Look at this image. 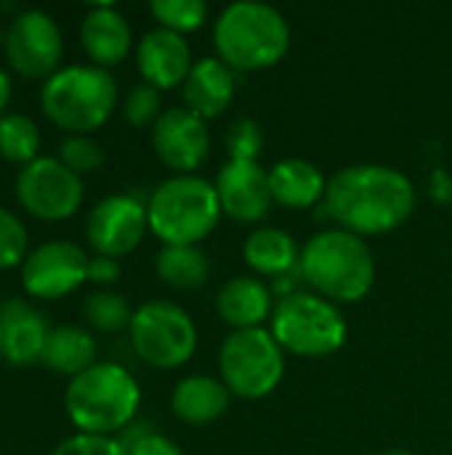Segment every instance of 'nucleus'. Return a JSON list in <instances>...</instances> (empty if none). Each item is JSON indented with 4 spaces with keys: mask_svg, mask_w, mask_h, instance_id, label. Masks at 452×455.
<instances>
[{
    "mask_svg": "<svg viewBox=\"0 0 452 455\" xmlns=\"http://www.w3.org/2000/svg\"><path fill=\"white\" fill-rule=\"evenodd\" d=\"M416 203L413 181L400 168L381 163H360L336 171L325 192V213L336 227L360 237L400 229L413 216Z\"/></svg>",
    "mask_w": 452,
    "mask_h": 455,
    "instance_id": "1",
    "label": "nucleus"
},
{
    "mask_svg": "<svg viewBox=\"0 0 452 455\" xmlns=\"http://www.w3.org/2000/svg\"><path fill=\"white\" fill-rule=\"evenodd\" d=\"M298 275L312 293L333 304H357L373 291L376 259L365 237L333 227L304 243Z\"/></svg>",
    "mask_w": 452,
    "mask_h": 455,
    "instance_id": "2",
    "label": "nucleus"
},
{
    "mask_svg": "<svg viewBox=\"0 0 452 455\" xmlns=\"http://www.w3.org/2000/svg\"><path fill=\"white\" fill-rule=\"evenodd\" d=\"M216 56L234 72H261L280 64L290 48V24L269 3H229L213 21Z\"/></svg>",
    "mask_w": 452,
    "mask_h": 455,
    "instance_id": "3",
    "label": "nucleus"
},
{
    "mask_svg": "<svg viewBox=\"0 0 452 455\" xmlns=\"http://www.w3.org/2000/svg\"><path fill=\"white\" fill-rule=\"evenodd\" d=\"M141 389L133 373L117 363H96L75 376L64 392V408L80 435L117 437L136 421Z\"/></svg>",
    "mask_w": 452,
    "mask_h": 455,
    "instance_id": "4",
    "label": "nucleus"
},
{
    "mask_svg": "<svg viewBox=\"0 0 452 455\" xmlns=\"http://www.w3.org/2000/svg\"><path fill=\"white\" fill-rule=\"evenodd\" d=\"M45 117L69 136L99 131L117 107V83L96 64H69L53 72L40 88Z\"/></svg>",
    "mask_w": 452,
    "mask_h": 455,
    "instance_id": "5",
    "label": "nucleus"
},
{
    "mask_svg": "<svg viewBox=\"0 0 452 455\" xmlns=\"http://www.w3.org/2000/svg\"><path fill=\"white\" fill-rule=\"evenodd\" d=\"M221 216L216 184L197 173L165 179L147 203L149 232L163 245H197L218 227Z\"/></svg>",
    "mask_w": 452,
    "mask_h": 455,
    "instance_id": "6",
    "label": "nucleus"
},
{
    "mask_svg": "<svg viewBox=\"0 0 452 455\" xmlns=\"http://www.w3.org/2000/svg\"><path fill=\"white\" fill-rule=\"evenodd\" d=\"M269 333L282 352L317 360L336 355L346 344L349 328L338 304L309 291H296L280 296L274 304Z\"/></svg>",
    "mask_w": 452,
    "mask_h": 455,
    "instance_id": "7",
    "label": "nucleus"
},
{
    "mask_svg": "<svg viewBox=\"0 0 452 455\" xmlns=\"http://www.w3.org/2000/svg\"><path fill=\"white\" fill-rule=\"evenodd\" d=\"M218 373L232 397L264 400L285 376V352L266 328L232 331L218 349Z\"/></svg>",
    "mask_w": 452,
    "mask_h": 455,
    "instance_id": "8",
    "label": "nucleus"
},
{
    "mask_svg": "<svg viewBox=\"0 0 452 455\" xmlns=\"http://www.w3.org/2000/svg\"><path fill=\"white\" fill-rule=\"evenodd\" d=\"M133 352L152 368L173 371L186 365L197 352V325L186 309L155 299L141 304L128 325Z\"/></svg>",
    "mask_w": 452,
    "mask_h": 455,
    "instance_id": "9",
    "label": "nucleus"
},
{
    "mask_svg": "<svg viewBox=\"0 0 452 455\" xmlns=\"http://www.w3.org/2000/svg\"><path fill=\"white\" fill-rule=\"evenodd\" d=\"M16 197L40 221H67L83 203V181L59 157H37L19 171Z\"/></svg>",
    "mask_w": 452,
    "mask_h": 455,
    "instance_id": "10",
    "label": "nucleus"
},
{
    "mask_svg": "<svg viewBox=\"0 0 452 455\" xmlns=\"http://www.w3.org/2000/svg\"><path fill=\"white\" fill-rule=\"evenodd\" d=\"M3 51H5L8 67L16 75L29 77V80H37V77L48 80L53 72H59V61L64 51L61 29L51 13L40 8H27L16 13L13 21L8 24Z\"/></svg>",
    "mask_w": 452,
    "mask_h": 455,
    "instance_id": "11",
    "label": "nucleus"
},
{
    "mask_svg": "<svg viewBox=\"0 0 452 455\" xmlns=\"http://www.w3.org/2000/svg\"><path fill=\"white\" fill-rule=\"evenodd\" d=\"M83 283H88V256L69 240H48L37 245L21 264V285L32 299L53 301L75 293Z\"/></svg>",
    "mask_w": 452,
    "mask_h": 455,
    "instance_id": "12",
    "label": "nucleus"
},
{
    "mask_svg": "<svg viewBox=\"0 0 452 455\" xmlns=\"http://www.w3.org/2000/svg\"><path fill=\"white\" fill-rule=\"evenodd\" d=\"M147 232V205L133 195H109L99 200L85 221V237L93 253L109 259L133 253Z\"/></svg>",
    "mask_w": 452,
    "mask_h": 455,
    "instance_id": "13",
    "label": "nucleus"
},
{
    "mask_svg": "<svg viewBox=\"0 0 452 455\" xmlns=\"http://www.w3.org/2000/svg\"><path fill=\"white\" fill-rule=\"evenodd\" d=\"M152 149L173 176L194 173L210 155L208 120L197 117L186 107H170L152 125Z\"/></svg>",
    "mask_w": 452,
    "mask_h": 455,
    "instance_id": "14",
    "label": "nucleus"
},
{
    "mask_svg": "<svg viewBox=\"0 0 452 455\" xmlns=\"http://www.w3.org/2000/svg\"><path fill=\"white\" fill-rule=\"evenodd\" d=\"M216 195L224 216L237 224H258L274 205L269 189V168H264L258 160L229 157L216 176Z\"/></svg>",
    "mask_w": 452,
    "mask_h": 455,
    "instance_id": "15",
    "label": "nucleus"
},
{
    "mask_svg": "<svg viewBox=\"0 0 452 455\" xmlns=\"http://www.w3.org/2000/svg\"><path fill=\"white\" fill-rule=\"evenodd\" d=\"M136 64L144 83L155 85L157 91H170L176 85H184L194 64L192 45L184 35L155 27L136 45Z\"/></svg>",
    "mask_w": 452,
    "mask_h": 455,
    "instance_id": "16",
    "label": "nucleus"
},
{
    "mask_svg": "<svg viewBox=\"0 0 452 455\" xmlns=\"http://www.w3.org/2000/svg\"><path fill=\"white\" fill-rule=\"evenodd\" d=\"M48 331L45 317L24 299L0 301V357L8 365L24 368L40 360Z\"/></svg>",
    "mask_w": 452,
    "mask_h": 455,
    "instance_id": "17",
    "label": "nucleus"
},
{
    "mask_svg": "<svg viewBox=\"0 0 452 455\" xmlns=\"http://www.w3.org/2000/svg\"><path fill=\"white\" fill-rule=\"evenodd\" d=\"M80 43L83 51L88 53V59L107 69L120 64L133 45V29L128 24V19L109 3L93 5L88 8V13L83 16L80 24Z\"/></svg>",
    "mask_w": 452,
    "mask_h": 455,
    "instance_id": "18",
    "label": "nucleus"
},
{
    "mask_svg": "<svg viewBox=\"0 0 452 455\" xmlns=\"http://www.w3.org/2000/svg\"><path fill=\"white\" fill-rule=\"evenodd\" d=\"M234 88H237L234 69H229L218 56H202L192 64L181 85L184 107L202 120L218 117L232 104Z\"/></svg>",
    "mask_w": 452,
    "mask_h": 455,
    "instance_id": "19",
    "label": "nucleus"
},
{
    "mask_svg": "<svg viewBox=\"0 0 452 455\" xmlns=\"http://www.w3.org/2000/svg\"><path fill=\"white\" fill-rule=\"evenodd\" d=\"M216 312L232 331L264 328L274 312V296L269 285L256 275L229 277L216 296Z\"/></svg>",
    "mask_w": 452,
    "mask_h": 455,
    "instance_id": "20",
    "label": "nucleus"
},
{
    "mask_svg": "<svg viewBox=\"0 0 452 455\" xmlns=\"http://www.w3.org/2000/svg\"><path fill=\"white\" fill-rule=\"evenodd\" d=\"M269 189L274 205H282L288 211H306L317 203H325L328 179L314 163L285 157L269 168Z\"/></svg>",
    "mask_w": 452,
    "mask_h": 455,
    "instance_id": "21",
    "label": "nucleus"
},
{
    "mask_svg": "<svg viewBox=\"0 0 452 455\" xmlns=\"http://www.w3.org/2000/svg\"><path fill=\"white\" fill-rule=\"evenodd\" d=\"M232 403V392L221 379L213 376H186L176 384L170 395V411L178 421L189 427H208L218 421Z\"/></svg>",
    "mask_w": 452,
    "mask_h": 455,
    "instance_id": "22",
    "label": "nucleus"
},
{
    "mask_svg": "<svg viewBox=\"0 0 452 455\" xmlns=\"http://www.w3.org/2000/svg\"><path fill=\"white\" fill-rule=\"evenodd\" d=\"M245 264L261 277H285L298 269L301 248L296 237L280 227H258L245 237L242 245Z\"/></svg>",
    "mask_w": 452,
    "mask_h": 455,
    "instance_id": "23",
    "label": "nucleus"
},
{
    "mask_svg": "<svg viewBox=\"0 0 452 455\" xmlns=\"http://www.w3.org/2000/svg\"><path fill=\"white\" fill-rule=\"evenodd\" d=\"M40 363L53 373L75 379L96 365V341L88 331L77 325H56L48 331Z\"/></svg>",
    "mask_w": 452,
    "mask_h": 455,
    "instance_id": "24",
    "label": "nucleus"
},
{
    "mask_svg": "<svg viewBox=\"0 0 452 455\" xmlns=\"http://www.w3.org/2000/svg\"><path fill=\"white\" fill-rule=\"evenodd\" d=\"M155 272L176 291H194L208 283L210 261L197 245H163L155 259Z\"/></svg>",
    "mask_w": 452,
    "mask_h": 455,
    "instance_id": "25",
    "label": "nucleus"
},
{
    "mask_svg": "<svg viewBox=\"0 0 452 455\" xmlns=\"http://www.w3.org/2000/svg\"><path fill=\"white\" fill-rule=\"evenodd\" d=\"M40 131L32 117L21 112H5L0 117V155L8 163L29 165L40 155Z\"/></svg>",
    "mask_w": 452,
    "mask_h": 455,
    "instance_id": "26",
    "label": "nucleus"
},
{
    "mask_svg": "<svg viewBox=\"0 0 452 455\" xmlns=\"http://www.w3.org/2000/svg\"><path fill=\"white\" fill-rule=\"evenodd\" d=\"M149 13L155 16L157 27L186 35L208 21L210 8L205 0H152Z\"/></svg>",
    "mask_w": 452,
    "mask_h": 455,
    "instance_id": "27",
    "label": "nucleus"
},
{
    "mask_svg": "<svg viewBox=\"0 0 452 455\" xmlns=\"http://www.w3.org/2000/svg\"><path fill=\"white\" fill-rule=\"evenodd\" d=\"M83 315L101 333H117V331L128 328L131 325V317H133L128 301L120 293L107 291V288L104 291H93L91 296H85Z\"/></svg>",
    "mask_w": 452,
    "mask_h": 455,
    "instance_id": "28",
    "label": "nucleus"
},
{
    "mask_svg": "<svg viewBox=\"0 0 452 455\" xmlns=\"http://www.w3.org/2000/svg\"><path fill=\"white\" fill-rule=\"evenodd\" d=\"M163 99H160V91L149 83H136L125 99H123V117L131 128H149L160 120L163 115Z\"/></svg>",
    "mask_w": 452,
    "mask_h": 455,
    "instance_id": "29",
    "label": "nucleus"
},
{
    "mask_svg": "<svg viewBox=\"0 0 452 455\" xmlns=\"http://www.w3.org/2000/svg\"><path fill=\"white\" fill-rule=\"evenodd\" d=\"M59 160L77 176L93 173L104 165V152L91 136H67L59 149Z\"/></svg>",
    "mask_w": 452,
    "mask_h": 455,
    "instance_id": "30",
    "label": "nucleus"
},
{
    "mask_svg": "<svg viewBox=\"0 0 452 455\" xmlns=\"http://www.w3.org/2000/svg\"><path fill=\"white\" fill-rule=\"evenodd\" d=\"M27 259V229L19 216L8 208H0V272Z\"/></svg>",
    "mask_w": 452,
    "mask_h": 455,
    "instance_id": "31",
    "label": "nucleus"
},
{
    "mask_svg": "<svg viewBox=\"0 0 452 455\" xmlns=\"http://www.w3.org/2000/svg\"><path fill=\"white\" fill-rule=\"evenodd\" d=\"M264 147V133L261 125L250 117H240L229 125L226 131V149L229 157L234 160H258Z\"/></svg>",
    "mask_w": 452,
    "mask_h": 455,
    "instance_id": "32",
    "label": "nucleus"
},
{
    "mask_svg": "<svg viewBox=\"0 0 452 455\" xmlns=\"http://www.w3.org/2000/svg\"><path fill=\"white\" fill-rule=\"evenodd\" d=\"M51 455H128L117 437H99V435H75L67 437L61 445L53 448Z\"/></svg>",
    "mask_w": 452,
    "mask_h": 455,
    "instance_id": "33",
    "label": "nucleus"
},
{
    "mask_svg": "<svg viewBox=\"0 0 452 455\" xmlns=\"http://www.w3.org/2000/svg\"><path fill=\"white\" fill-rule=\"evenodd\" d=\"M120 261L109 256H93L88 259V283L93 285H115L120 280Z\"/></svg>",
    "mask_w": 452,
    "mask_h": 455,
    "instance_id": "34",
    "label": "nucleus"
},
{
    "mask_svg": "<svg viewBox=\"0 0 452 455\" xmlns=\"http://www.w3.org/2000/svg\"><path fill=\"white\" fill-rule=\"evenodd\" d=\"M128 455H184L181 453V448L173 443V440H168L165 435H157V432H152L149 437H144L139 445H133Z\"/></svg>",
    "mask_w": 452,
    "mask_h": 455,
    "instance_id": "35",
    "label": "nucleus"
},
{
    "mask_svg": "<svg viewBox=\"0 0 452 455\" xmlns=\"http://www.w3.org/2000/svg\"><path fill=\"white\" fill-rule=\"evenodd\" d=\"M8 101H11V77H8V72L0 67V117H3V112H5Z\"/></svg>",
    "mask_w": 452,
    "mask_h": 455,
    "instance_id": "36",
    "label": "nucleus"
},
{
    "mask_svg": "<svg viewBox=\"0 0 452 455\" xmlns=\"http://www.w3.org/2000/svg\"><path fill=\"white\" fill-rule=\"evenodd\" d=\"M381 455H416V453H410V451H386V453H381Z\"/></svg>",
    "mask_w": 452,
    "mask_h": 455,
    "instance_id": "37",
    "label": "nucleus"
},
{
    "mask_svg": "<svg viewBox=\"0 0 452 455\" xmlns=\"http://www.w3.org/2000/svg\"><path fill=\"white\" fill-rule=\"evenodd\" d=\"M3 40H5V35H3V32H0V48H3Z\"/></svg>",
    "mask_w": 452,
    "mask_h": 455,
    "instance_id": "38",
    "label": "nucleus"
}]
</instances>
